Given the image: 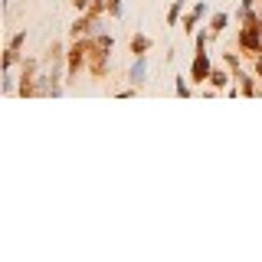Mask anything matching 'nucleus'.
Listing matches in <instances>:
<instances>
[{
	"label": "nucleus",
	"instance_id": "1",
	"mask_svg": "<svg viewBox=\"0 0 262 262\" xmlns=\"http://www.w3.org/2000/svg\"><path fill=\"white\" fill-rule=\"evenodd\" d=\"M207 46H197V59H193V69H190V79L193 82H203V79H210V56L203 53Z\"/></svg>",
	"mask_w": 262,
	"mask_h": 262
},
{
	"label": "nucleus",
	"instance_id": "2",
	"mask_svg": "<svg viewBox=\"0 0 262 262\" xmlns=\"http://www.w3.org/2000/svg\"><path fill=\"white\" fill-rule=\"evenodd\" d=\"M239 46L243 49H249V53H262V30L259 26H246V30L239 33Z\"/></svg>",
	"mask_w": 262,
	"mask_h": 262
},
{
	"label": "nucleus",
	"instance_id": "3",
	"mask_svg": "<svg viewBox=\"0 0 262 262\" xmlns=\"http://www.w3.org/2000/svg\"><path fill=\"white\" fill-rule=\"evenodd\" d=\"M128 76H131V82H135V86H141V82H144V76H148V63H144V56H138V59H135V66H131V72H128Z\"/></svg>",
	"mask_w": 262,
	"mask_h": 262
},
{
	"label": "nucleus",
	"instance_id": "4",
	"mask_svg": "<svg viewBox=\"0 0 262 262\" xmlns=\"http://www.w3.org/2000/svg\"><path fill=\"white\" fill-rule=\"evenodd\" d=\"M86 53H88L86 46H76V49H72V56H69V76H76V69L86 63Z\"/></svg>",
	"mask_w": 262,
	"mask_h": 262
},
{
	"label": "nucleus",
	"instance_id": "5",
	"mask_svg": "<svg viewBox=\"0 0 262 262\" xmlns=\"http://www.w3.org/2000/svg\"><path fill=\"white\" fill-rule=\"evenodd\" d=\"M203 13H207V3H197V7H193V13L187 16V20H183V30L190 33L193 26H197V20H200V16H203Z\"/></svg>",
	"mask_w": 262,
	"mask_h": 262
},
{
	"label": "nucleus",
	"instance_id": "6",
	"mask_svg": "<svg viewBox=\"0 0 262 262\" xmlns=\"http://www.w3.org/2000/svg\"><path fill=\"white\" fill-rule=\"evenodd\" d=\"M148 49H151V40H148V36H135V40H131V53L135 56H144Z\"/></svg>",
	"mask_w": 262,
	"mask_h": 262
},
{
	"label": "nucleus",
	"instance_id": "7",
	"mask_svg": "<svg viewBox=\"0 0 262 262\" xmlns=\"http://www.w3.org/2000/svg\"><path fill=\"white\" fill-rule=\"evenodd\" d=\"M226 23H230V16H226V13H216V16H213V23H210V30L220 33V30H226Z\"/></svg>",
	"mask_w": 262,
	"mask_h": 262
},
{
	"label": "nucleus",
	"instance_id": "8",
	"mask_svg": "<svg viewBox=\"0 0 262 262\" xmlns=\"http://www.w3.org/2000/svg\"><path fill=\"white\" fill-rule=\"evenodd\" d=\"M210 82H213L216 88H223V86H226V82H230V76H226V72H220V69H216V72H210Z\"/></svg>",
	"mask_w": 262,
	"mask_h": 262
},
{
	"label": "nucleus",
	"instance_id": "9",
	"mask_svg": "<svg viewBox=\"0 0 262 262\" xmlns=\"http://www.w3.org/2000/svg\"><path fill=\"white\" fill-rule=\"evenodd\" d=\"M236 79L243 82V92H246V95H256V86H253V79H249V76H243V72H239Z\"/></svg>",
	"mask_w": 262,
	"mask_h": 262
},
{
	"label": "nucleus",
	"instance_id": "10",
	"mask_svg": "<svg viewBox=\"0 0 262 262\" xmlns=\"http://www.w3.org/2000/svg\"><path fill=\"white\" fill-rule=\"evenodd\" d=\"M180 7H183V3L177 0L174 7H171V13H167V23H177V16H180Z\"/></svg>",
	"mask_w": 262,
	"mask_h": 262
},
{
	"label": "nucleus",
	"instance_id": "11",
	"mask_svg": "<svg viewBox=\"0 0 262 262\" xmlns=\"http://www.w3.org/2000/svg\"><path fill=\"white\" fill-rule=\"evenodd\" d=\"M108 13L111 16H121V0H108Z\"/></svg>",
	"mask_w": 262,
	"mask_h": 262
},
{
	"label": "nucleus",
	"instance_id": "12",
	"mask_svg": "<svg viewBox=\"0 0 262 262\" xmlns=\"http://www.w3.org/2000/svg\"><path fill=\"white\" fill-rule=\"evenodd\" d=\"M72 3H76V10H88L92 7V0H72Z\"/></svg>",
	"mask_w": 262,
	"mask_h": 262
},
{
	"label": "nucleus",
	"instance_id": "13",
	"mask_svg": "<svg viewBox=\"0 0 262 262\" xmlns=\"http://www.w3.org/2000/svg\"><path fill=\"white\" fill-rule=\"evenodd\" d=\"M177 92H180V95H187V92H190V88H187V82H183V76L177 79Z\"/></svg>",
	"mask_w": 262,
	"mask_h": 262
},
{
	"label": "nucleus",
	"instance_id": "14",
	"mask_svg": "<svg viewBox=\"0 0 262 262\" xmlns=\"http://www.w3.org/2000/svg\"><path fill=\"white\" fill-rule=\"evenodd\" d=\"M98 46H102V49H111V36H98Z\"/></svg>",
	"mask_w": 262,
	"mask_h": 262
},
{
	"label": "nucleus",
	"instance_id": "15",
	"mask_svg": "<svg viewBox=\"0 0 262 262\" xmlns=\"http://www.w3.org/2000/svg\"><path fill=\"white\" fill-rule=\"evenodd\" d=\"M256 72H259V76H262V56H259V59H256Z\"/></svg>",
	"mask_w": 262,
	"mask_h": 262
},
{
	"label": "nucleus",
	"instance_id": "16",
	"mask_svg": "<svg viewBox=\"0 0 262 262\" xmlns=\"http://www.w3.org/2000/svg\"><path fill=\"white\" fill-rule=\"evenodd\" d=\"M253 3H256V0H243V7H246V10H253Z\"/></svg>",
	"mask_w": 262,
	"mask_h": 262
},
{
	"label": "nucleus",
	"instance_id": "17",
	"mask_svg": "<svg viewBox=\"0 0 262 262\" xmlns=\"http://www.w3.org/2000/svg\"><path fill=\"white\" fill-rule=\"evenodd\" d=\"M256 26H259V30H262V16H259V20H256Z\"/></svg>",
	"mask_w": 262,
	"mask_h": 262
}]
</instances>
